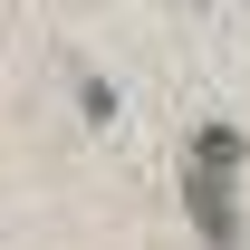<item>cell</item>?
Here are the masks:
<instances>
[{
  "instance_id": "cell-1",
  "label": "cell",
  "mask_w": 250,
  "mask_h": 250,
  "mask_svg": "<svg viewBox=\"0 0 250 250\" xmlns=\"http://www.w3.org/2000/svg\"><path fill=\"white\" fill-rule=\"evenodd\" d=\"M231 164H241V135L231 125H202L192 135V173H183V202H192V231L202 241H241V202H231Z\"/></svg>"
}]
</instances>
